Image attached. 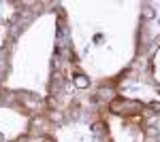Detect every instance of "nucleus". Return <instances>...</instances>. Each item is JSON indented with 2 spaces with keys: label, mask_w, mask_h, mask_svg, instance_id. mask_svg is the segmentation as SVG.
<instances>
[{
  "label": "nucleus",
  "mask_w": 160,
  "mask_h": 142,
  "mask_svg": "<svg viewBox=\"0 0 160 142\" xmlns=\"http://www.w3.org/2000/svg\"><path fill=\"white\" fill-rule=\"evenodd\" d=\"M152 15H154V11H152V9L148 7V9H145V17H152Z\"/></svg>",
  "instance_id": "1"
}]
</instances>
